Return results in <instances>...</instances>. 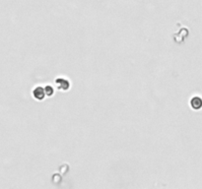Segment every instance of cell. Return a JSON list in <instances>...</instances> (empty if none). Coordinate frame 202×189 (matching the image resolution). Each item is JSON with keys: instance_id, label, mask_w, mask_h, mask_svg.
<instances>
[{"instance_id": "1", "label": "cell", "mask_w": 202, "mask_h": 189, "mask_svg": "<svg viewBox=\"0 0 202 189\" xmlns=\"http://www.w3.org/2000/svg\"><path fill=\"white\" fill-rule=\"evenodd\" d=\"M55 84L57 86V88L59 90H63V91H66L70 88V83H69L66 79H63V78H58L55 80Z\"/></svg>"}, {"instance_id": "3", "label": "cell", "mask_w": 202, "mask_h": 189, "mask_svg": "<svg viewBox=\"0 0 202 189\" xmlns=\"http://www.w3.org/2000/svg\"><path fill=\"white\" fill-rule=\"evenodd\" d=\"M190 106L195 110H198L202 107V99L199 98V97H194V98L191 99L190 101Z\"/></svg>"}, {"instance_id": "4", "label": "cell", "mask_w": 202, "mask_h": 189, "mask_svg": "<svg viewBox=\"0 0 202 189\" xmlns=\"http://www.w3.org/2000/svg\"><path fill=\"white\" fill-rule=\"evenodd\" d=\"M44 91H45V94L49 97L53 96V87H50V86H47V88L44 89Z\"/></svg>"}, {"instance_id": "2", "label": "cell", "mask_w": 202, "mask_h": 189, "mask_svg": "<svg viewBox=\"0 0 202 189\" xmlns=\"http://www.w3.org/2000/svg\"><path fill=\"white\" fill-rule=\"evenodd\" d=\"M33 96L36 100L42 101L44 99V97H45V91L42 87H37V88H34V90L33 91Z\"/></svg>"}]
</instances>
